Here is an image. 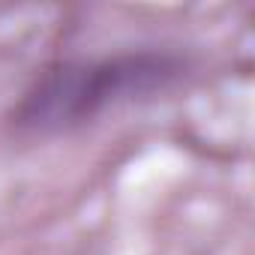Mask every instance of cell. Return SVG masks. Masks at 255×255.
<instances>
[{
  "label": "cell",
  "instance_id": "obj_1",
  "mask_svg": "<svg viewBox=\"0 0 255 255\" xmlns=\"http://www.w3.org/2000/svg\"><path fill=\"white\" fill-rule=\"evenodd\" d=\"M180 63L159 51L69 60L42 72L15 108V123L39 132L69 129L108 105L129 102L174 81Z\"/></svg>",
  "mask_w": 255,
  "mask_h": 255
}]
</instances>
